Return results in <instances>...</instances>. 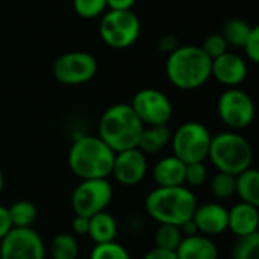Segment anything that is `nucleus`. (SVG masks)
Instances as JSON below:
<instances>
[{
  "mask_svg": "<svg viewBox=\"0 0 259 259\" xmlns=\"http://www.w3.org/2000/svg\"><path fill=\"white\" fill-rule=\"evenodd\" d=\"M196 194L185 185L156 187L144 200L147 215L159 225L181 226L190 220L197 206Z\"/></svg>",
  "mask_w": 259,
  "mask_h": 259,
  "instance_id": "f257e3e1",
  "label": "nucleus"
},
{
  "mask_svg": "<svg viewBox=\"0 0 259 259\" xmlns=\"http://www.w3.org/2000/svg\"><path fill=\"white\" fill-rule=\"evenodd\" d=\"M212 59L200 46H179L167 56L165 73L168 80L179 90L193 91L203 87L211 79Z\"/></svg>",
  "mask_w": 259,
  "mask_h": 259,
  "instance_id": "f03ea898",
  "label": "nucleus"
},
{
  "mask_svg": "<svg viewBox=\"0 0 259 259\" xmlns=\"http://www.w3.org/2000/svg\"><path fill=\"white\" fill-rule=\"evenodd\" d=\"M115 152L97 135L76 138L68 150V167L74 176L83 179H108L112 173Z\"/></svg>",
  "mask_w": 259,
  "mask_h": 259,
  "instance_id": "7ed1b4c3",
  "label": "nucleus"
},
{
  "mask_svg": "<svg viewBox=\"0 0 259 259\" xmlns=\"http://www.w3.org/2000/svg\"><path fill=\"white\" fill-rule=\"evenodd\" d=\"M144 124L129 103L109 106L99 121V138L115 153L138 147Z\"/></svg>",
  "mask_w": 259,
  "mask_h": 259,
  "instance_id": "20e7f679",
  "label": "nucleus"
},
{
  "mask_svg": "<svg viewBox=\"0 0 259 259\" xmlns=\"http://www.w3.org/2000/svg\"><path fill=\"white\" fill-rule=\"evenodd\" d=\"M208 158L219 171L237 176L252 167L253 149L247 138L237 131H225L211 137Z\"/></svg>",
  "mask_w": 259,
  "mask_h": 259,
  "instance_id": "39448f33",
  "label": "nucleus"
},
{
  "mask_svg": "<svg viewBox=\"0 0 259 259\" xmlns=\"http://www.w3.org/2000/svg\"><path fill=\"white\" fill-rule=\"evenodd\" d=\"M99 33L102 41L111 49L124 50L138 41L141 35V21L132 9H109L100 18Z\"/></svg>",
  "mask_w": 259,
  "mask_h": 259,
  "instance_id": "423d86ee",
  "label": "nucleus"
},
{
  "mask_svg": "<svg viewBox=\"0 0 259 259\" xmlns=\"http://www.w3.org/2000/svg\"><path fill=\"white\" fill-rule=\"evenodd\" d=\"M211 134L199 121H187L171 134L173 155L185 164L203 162L208 158Z\"/></svg>",
  "mask_w": 259,
  "mask_h": 259,
  "instance_id": "0eeeda50",
  "label": "nucleus"
},
{
  "mask_svg": "<svg viewBox=\"0 0 259 259\" xmlns=\"http://www.w3.org/2000/svg\"><path fill=\"white\" fill-rule=\"evenodd\" d=\"M96 58L83 50L65 52L56 58L52 67L53 77L67 87L83 85L97 74Z\"/></svg>",
  "mask_w": 259,
  "mask_h": 259,
  "instance_id": "6e6552de",
  "label": "nucleus"
},
{
  "mask_svg": "<svg viewBox=\"0 0 259 259\" xmlns=\"http://www.w3.org/2000/svg\"><path fill=\"white\" fill-rule=\"evenodd\" d=\"M114 196L108 179H83L71 193V208L74 215L93 217L108 208Z\"/></svg>",
  "mask_w": 259,
  "mask_h": 259,
  "instance_id": "1a4fd4ad",
  "label": "nucleus"
},
{
  "mask_svg": "<svg viewBox=\"0 0 259 259\" xmlns=\"http://www.w3.org/2000/svg\"><path fill=\"white\" fill-rule=\"evenodd\" d=\"M219 118L232 131H241L252 124L255 118V103L246 91L238 87L226 88L217 100Z\"/></svg>",
  "mask_w": 259,
  "mask_h": 259,
  "instance_id": "9d476101",
  "label": "nucleus"
},
{
  "mask_svg": "<svg viewBox=\"0 0 259 259\" xmlns=\"http://www.w3.org/2000/svg\"><path fill=\"white\" fill-rule=\"evenodd\" d=\"M129 105L144 126L168 124L173 115L171 100L165 93L156 88L140 90Z\"/></svg>",
  "mask_w": 259,
  "mask_h": 259,
  "instance_id": "9b49d317",
  "label": "nucleus"
},
{
  "mask_svg": "<svg viewBox=\"0 0 259 259\" xmlns=\"http://www.w3.org/2000/svg\"><path fill=\"white\" fill-rule=\"evenodd\" d=\"M2 259H46V246L32 228H12L0 240Z\"/></svg>",
  "mask_w": 259,
  "mask_h": 259,
  "instance_id": "f8f14e48",
  "label": "nucleus"
},
{
  "mask_svg": "<svg viewBox=\"0 0 259 259\" xmlns=\"http://www.w3.org/2000/svg\"><path fill=\"white\" fill-rule=\"evenodd\" d=\"M147 175V155H144L138 147L117 152L114 158L112 173L114 179L124 185L134 187L140 184Z\"/></svg>",
  "mask_w": 259,
  "mask_h": 259,
  "instance_id": "ddd939ff",
  "label": "nucleus"
},
{
  "mask_svg": "<svg viewBox=\"0 0 259 259\" xmlns=\"http://www.w3.org/2000/svg\"><path fill=\"white\" fill-rule=\"evenodd\" d=\"M247 73L249 65L246 59L232 52H226L211 62V77L228 88L241 85L246 80Z\"/></svg>",
  "mask_w": 259,
  "mask_h": 259,
  "instance_id": "4468645a",
  "label": "nucleus"
},
{
  "mask_svg": "<svg viewBox=\"0 0 259 259\" xmlns=\"http://www.w3.org/2000/svg\"><path fill=\"white\" fill-rule=\"evenodd\" d=\"M191 219L202 235L214 237L228 231V209L222 203L208 202L197 205Z\"/></svg>",
  "mask_w": 259,
  "mask_h": 259,
  "instance_id": "2eb2a0df",
  "label": "nucleus"
},
{
  "mask_svg": "<svg viewBox=\"0 0 259 259\" xmlns=\"http://www.w3.org/2000/svg\"><path fill=\"white\" fill-rule=\"evenodd\" d=\"M259 212L258 206L246 202L235 203L228 209V229L235 237H246L258 232Z\"/></svg>",
  "mask_w": 259,
  "mask_h": 259,
  "instance_id": "dca6fc26",
  "label": "nucleus"
},
{
  "mask_svg": "<svg viewBox=\"0 0 259 259\" xmlns=\"http://www.w3.org/2000/svg\"><path fill=\"white\" fill-rule=\"evenodd\" d=\"M175 252L178 259H219L217 244L202 234L184 237Z\"/></svg>",
  "mask_w": 259,
  "mask_h": 259,
  "instance_id": "f3484780",
  "label": "nucleus"
},
{
  "mask_svg": "<svg viewBox=\"0 0 259 259\" xmlns=\"http://www.w3.org/2000/svg\"><path fill=\"white\" fill-rule=\"evenodd\" d=\"M185 167L175 155L159 159L153 167V179L158 187H179L185 185Z\"/></svg>",
  "mask_w": 259,
  "mask_h": 259,
  "instance_id": "a211bd4d",
  "label": "nucleus"
},
{
  "mask_svg": "<svg viewBox=\"0 0 259 259\" xmlns=\"http://www.w3.org/2000/svg\"><path fill=\"white\" fill-rule=\"evenodd\" d=\"M171 131L168 124H158V126H144L140 141H138V149L144 155H156L159 153L167 144L171 141Z\"/></svg>",
  "mask_w": 259,
  "mask_h": 259,
  "instance_id": "6ab92c4d",
  "label": "nucleus"
},
{
  "mask_svg": "<svg viewBox=\"0 0 259 259\" xmlns=\"http://www.w3.org/2000/svg\"><path fill=\"white\" fill-rule=\"evenodd\" d=\"M117 220L114 219L112 214L102 211L90 217V229H88V237L94 244L100 243H109L114 241L117 237Z\"/></svg>",
  "mask_w": 259,
  "mask_h": 259,
  "instance_id": "aec40b11",
  "label": "nucleus"
},
{
  "mask_svg": "<svg viewBox=\"0 0 259 259\" xmlns=\"http://www.w3.org/2000/svg\"><path fill=\"white\" fill-rule=\"evenodd\" d=\"M235 194L241 202L259 206V171L253 167L235 176Z\"/></svg>",
  "mask_w": 259,
  "mask_h": 259,
  "instance_id": "412c9836",
  "label": "nucleus"
},
{
  "mask_svg": "<svg viewBox=\"0 0 259 259\" xmlns=\"http://www.w3.org/2000/svg\"><path fill=\"white\" fill-rule=\"evenodd\" d=\"M252 24L243 18H229L222 24L220 33L226 39L229 47H243L246 38L252 30Z\"/></svg>",
  "mask_w": 259,
  "mask_h": 259,
  "instance_id": "4be33fe9",
  "label": "nucleus"
},
{
  "mask_svg": "<svg viewBox=\"0 0 259 259\" xmlns=\"http://www.w3.org/2000/svg\"><path fill=\"white\" fill-rule=\"evenodd\" d=\"M52 259H77L79 256V243L76 235L62 232L58 234L49 247Z\"/></svg>",
  "mask_w": 259,
  "mask_h": 259,
  "instance_id": "5701e85b",
  "label": "nucleus"
},
{
  "mask_svg": "<svg viewBox=\"0 0 259 259\" xmlns=\"http://www.w3.org/2000/svg\"><path fill=\"white\" fill-rule=\"evenodd\" d=\"M12 228H32L36 220V206L29 200H17L8 208Z\"/></svg>",
  "mask_w": 259,
  "mask_h": 259,
  "instance_id": "b1692460",
  "label": "nucleus"
},
{
  "mask_svg": "<svg viewBox=\"0 0 259 259\" xmlns=\"http://www.w3.org/2000/svg\"><path fill=\"white\" fill-rule=\"evenodd\" d=\"M184 235L179 226L175 225H159L155 232V247L175 252L182 241Z\"/></svg>",
  "mask_w": 259,
  "mask_h": 259,
  "instance_id": "393cba45",
  "label": "nucleus"
},
{
  "mask_svg": "<svg viewBox=\"0 0 259 259\" xmlns=\"http://www.w3.org/2000/svg\"><path fill=\"white\" fill-rule=\"evenodd\" d=\"M231 255L232 259H259V232L238 237Z\"/></svg>",
  "mask_w": 259,
  "mask_h": 259,
  "instance_id": "a878e982",
  "label": "nucleus"
},
{
  "mask_svg": "<svg viewBox=\"0 0 259 259\" xmlns=\"http://www.w3.org/2000/svg\"><path fill=\"white\" fill-rule=\"evenodd\" d=\"M211 193L219 200H226L235 196V176L225 171H217L211 179Z\"/></svg>",
  "mask_w": 259,
  "mask_h": 259,
  "instance_id": "bb28decb",
  "label": "nucleus"
},
{
  "mask_svg": "<svg viewBox=\"0 0 259 259\" xmlns=\"http://www.w3.org/2000/svg\"><path fill=\"white\" fill-rule=\"evenodd\" d=\"M73 9L77 17L93 20L102 17L108 9L106 0H73Z\"/></svg>",
  "mask_w": 259,
  "mask_h": 259,
  "instance_id": "cd10ccee",
  "label": "nucleus"
},
{
  "mask_svg": "<svg viewBox=\"0 0 259 259\" xmlns=\"http://www.w3.org/2000/svg\"><path fill=\"white\" fill-rule=\"evenodd\" d=\"M90 259H131L129 252L115 240L96 244L90 253Z\"/></svg>",
  "mask_w": 259,
  "mask_h": 259,
  "instance_id": "c85d7f7f",
  "label": "nucleus"
},
{
  "mask_svg": "<svg viewBox=\"0 0 259 259\" xmlns=\"http://www.w3.org/2000/svg\"><path fill=\"white\" fill-rule=\"evenodd\" d=\"M200 47H202V50H203L211 59H214V58H217V56H220V55L229 52V46H228L226 39L222 36L220 32H215V33L208 35V36L203 39V44H202Z\"/></svg>",
  "mask_w": 259,
  "mask_h": 259,
  "instance_id": "c756f323",
  "label": "nucleus"
},
{
  "mask_svg": "<svg viewBox=\"0 0 259 259\" xmlns=\"http://www.w3.org/2000/svg\"><path fill=\"white\" fill-rule=\"evenodd\" d=\"M208 179V168L203 162H191L185 167V184L188 187H202Z\"/></svg>",
  "mask_w": 259,
  "mask_h": 259,
  "instance_id": "7c9ffc66",
  "label": "nucleus"
},
{
  "mask_svg": "<svg viewBox=\"0 0 259 259\" xmlns=\"http://www.w3.org/2000/svg\"><path fill=\"white\" fill-rule=\"evenodd\" d=\"M244 55L247 58V61H250L252 64H258L259 62V27L256 24H253L249 36L246 38L243 47Z\"/></svg>",
  "mask_w": 259,
  "mask_h": 259,
  "instance_id": "2f4dec72",
  "label": "nucleus"
},
{
  "mask_svg": "<svg viewBox=\"0 0 259 259\" xmlns=\"http://www.w3.org/2000/svg\"><path fill=\"white\" fill-rule=\"evenodd\" d=\"M179 46H181L179 36L175 35V33H165V35L159 36V39L156 42L158 50L162 52V53H167V55H170L171 52H175Z\"/></svg>",
  "mask_w": 259,
  "mask_h": 259,
  "instance_id": "473e14b6",
  "label": "nucleus"
},
{
  "mask_svg": "<svg viewBox=\"0 0 259 259\" xmlns=\"http://www.w3.org/2000/svg\"><path fill=\"white\" fill-rule=\"evenodd\" d=\"M71 229H73V235H80V237L88 235L90 219L83 217V215H74V219L71 222Z\"/></svg>",
  "mask_w": 259,
  "mask_h": 259,
  "instance_id": "72a5a7b5",
  "label": "nucleus"
},
{
  "mask_svg": "<svg viewBox=\"0 0 259 259\" xmlns=\"http://www.w3.org/2000/svg\"><path fill=\"white\" fill-rule=\"evenodd\" d=\"M12 229V223L9 219V212L8 208L0 205V240H3V237Z\"/></svg>",
  "mask_w": 259,
  "mask_h": 259,
  "instance_id": "f704fd0d",
  "label": "nucleus"
},
{
  "mask_svg": "<svg viewBox=\"0 0 259 259\" xmlns=\"http://www.w3.org/2000/svg\"><path fill=\"white\" fill-rule=\"evenodd\" d=\"M143 259H178V256H176V252L164 250V249L155 247V249L149 250V252L144 255V258Z\"/></svg>",
  "mask_w": 259,
  "mask_h": 259,
  "instance_id": "c9c22d12",
  "label": "nucleus"
},
{
  "mask_svg": "<svg viewBox=\"0 0 259 259\" xmlns=\"http://www.w3.org/2000/svg\"><path fill=\"white\" fill-rule=\"evenodd\" d=\"M106 2H108V8L109 9H115V11L132 9L134 5L137 3V0H106Z\"/></svg>",
  "mask_w": 259,
  "mask_h": 259,
  "instance_id": "e433bc0d",
  "label": "nucleus"
},
{
  "mask_svg": "<svg viewBox=\"0 0 259 259\" xmlns=\"http://www.w3.org/2000/svg\"><path fill=\"white\" fill-rule=\"evenodd\" d=\"M179 228H181V232H182V235H184V237H191V235L199 234L197 226H196V223L193 222V219L187 220V222H185L184 225H181Z\"/></svg>",
  "mask_w": 259,
  "mask_h": 259,
  "instance_id": "4c0bfd02",
  "label": "nucleus"
},
{
  "mask_svg": "<svg viewBox=\"0 0 259 259\" xmlns=\"http://www.w3.org/2000/svg\"><path fill=\"white\" fill-rule=\"evenodd\" d=\"M5 188V176H3V170L0 168V194Z\"/></svg>",
  "mask_w": 259,
  "mask_h": 259,
  "instance_id": "58836bf2",
  "label": "nucleus"
},
{
  "mask_svg": "<svg viewBox=\"0 0 259 259\" xmlns=\"http://www.w3.org/2000/svg\"><path fill=\"white\" fill-rule=\"evenodd\" d=\"M0 259H2V258H0Z\"/></svg>",
  "mask_w": 259,
  "mask_h": 259,
  "instance_id": "ea45409f",
  "label": "nucleus"
}]
</instances>
